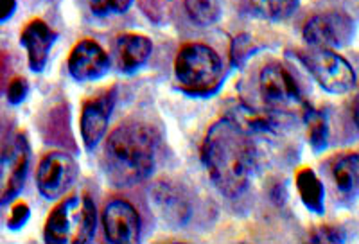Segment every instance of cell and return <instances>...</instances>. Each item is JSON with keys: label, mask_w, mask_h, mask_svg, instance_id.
I'll list each match as a JSON object with an SVG mask.
<instances>
[{"label": "cell", "mask_w": 359, "mask_h": 244, "mask_svg": "<svg viewBox=\"0 0 359 244\" xmlns=\"http://www.w3.org/2000/svg\"><path fill=\"white\" fill-rule=\"evenodd\" d=\"M257 139L230 115L214 122L208 130L201 146V160L216 189L226 198H239L250 187L259 165Z\"/></svg>", "instance_id": "1"}, {"label": "cell", "mask_w": 359, "mask_h": 244, "mask_svg": "<svg viewBox=\"0 0 359 244\" xmlns=\"http://www.w3.org/2000/svg\"><path fill=\"white\" fill-rule=\"evenodd\" d=\"M160 135L144 122H126L108 135L101 165L114 187H131L151 176L156 165Z\"/></svg>", "instance_id": "2"}, {"label": "cell", "mask_w": 359, "mask_h": 244, "mask_svg": "<svg viewBox=\"0 0 359 244\" xmlns=\"http://www.w3.org/2000/svg\"><path fill=\"white\" fill-rule=\"evenodd\" d=\"M175 76L185 94L210 97L223 85V61L208 45L187 43L178 50Z\"/></svg>", "instance_id": "3"}, {"label": "cell", "mask_w": 359, "mask_h": 244, "mask_svg": "<svg viewBox=\"0 0 359 244\" xmlns=\"http://www.w3.org/2000/svg\"><path fill=\"white\" fill-rule=\"evenodd\" d=\"M97 212L88 196H70L47 217L43 237L53 244H85L95 236Z\"/></svg>", "instance_id": "4"}, {"label": "cell", "mask_w": 359, "mask_h": 244, "mask_svg": "<svg viewBox=\"0 0 359 244\" xmlns=\"http://www.w3.org/2000/svg\"><path fill=\"white\" fill-rule=\"evenodd\" d=\"M298 57L325 92L347 94L355 88V72L347 60L332 49L300 50Z\"/></svg>", "instance_id": "5"}, {"label": "cell", "mask_w": 359, "mask_h": 244, "mask_svg": "<svg viewBox=\"0 0 359 244\" xmlns=\"http://www.w3.org/2000/svg\"><path fill=\"white\" fill-rule=\"evenodd\" d=\"M259 92L271 114L291 115L294 110H302L306 106L297 79L282 63H268L261 70Z\"/></svg>", "instance_id": "6"}, {"label": "cell", "mask_w": 359, "mask_h": 244, "mask_svg": "<svg viewBox=\"0 0 359 244\" xmlns=\"http://www.w3.org/2000/svg\"><path fill=\"white\" fill-rule=\"evenodd\" d=\"M31 160V147L25 133L15 135L0 149V205L13 201L24 189Z\"/></svg>", "instance_id": "7"}, {"label": "cell", "mask_w": 359, "mask_h": 244, "mask_svg": "<svg viewBox=\"0 0 359 244\" xmlns=\"http://www.w3.org/2000/svg\"><path fill=\"white\" fill-rule=\"evenodd\" d=\"M79 175L76 160L63 151H53L41 158L36 171V187L45 200H57L72 189Z\"/></svg>", "instance_id": "8"}, {"label": "cell", "mask_w": 359, "mask_h": 244, "mask_svg": "<svg viewBox=\"0 0 359 244\" xmlns=\"http://www.w3.org/2000/svg\"><path fill=\"white\" fill-rule=\"evenodd\" d=\"M302 34L309 47L334 50L351 41L354 34V22L345 13H320L306 22Z\"/></svg>", "instance_id": "9"}, {"label": "cell", "mask_w": 359, "mask_h": 244, "mask_svg": "<svg viewBox=\"0 0 359 244\" xmlns=\"http://www.w3.org/2000/svg\"><path fill=\"white\" fill-rule=\"evenodd\" d=\"M115 101H117V88L111 86L104 94L95 95L83 104L79 128H81V139L86 151H94L104 139Z\"/></svg>", "instance_id": "10"}, {"label": "cell", "mask_w": 359, "mask_h": 244, "mask_svg": "<svg viewBox=\"0 0 359 244\" xmlns=\"http://www.w3.org/2000/svg\"><path fill=\"white\" fill-rule=\"evenodd\" d=\"M102 226L108 243L133 244L140 240L142 221L139 212L124 200H114L102 210Z\"/></svg>", "instance_id": "11"}, {"label": "cell", "mask_w": 359, "mask_h": 244, "mask_svg": "<svg viewBox=\"0 0 359 244\" xmlns=\"http://www.w3.org/2000/svg\"><path fill=\"white\" fill-rule=\"evenodd\" d=\"M69 74L76 81H95L110 70V57L107 50L94 40H81L76 43L69 56Z\"/></svg>", "instance_id": "12"}, {"label": "cell", "mask_w": 359, "mask_h": 244, "mask_svg": "<svg viewBox=\"0 0 359 244\" xmlns=\"http://www.w3.org/2000/svg\"><path fill=\"white\" fill-rule=\"evenodd\" d=\"M56 31L50 29L40 18L25 25L20 34V45L27 50L29 67H31L33 72H41L45 69L47 60H49V53L53 49V45L56 43Z\"/></svg>", "instance_id": "13"}, {"label": "cell", "mask_w": 359, "mask_h": 244, "mask_svg": "<svg viewBox=\"0 0 359 244\" xmlns=\"http://www.w3.org/2000/svg\"><path fill=\"white\" fill-rule=\"evenodd\" d=\"M153 203H155L160 217L165 223H171L172 226H184L191 217V207H189L187 200L180 194L178 189L172 187L171 183H156L153 187Z\"/></svg>", "instance_id": "14"}, {"label": "cell", "mask_w": 359, "mask_h": 244, "mask_svg": "<svg viewBox=\"0 0 359 244\" xmlns=\"http://www.w3.org/2000/svg\"><path fill=\"white\" fill-rule=\"evenodd\" d=\"M115 53H117L118 70L124 74H133L146 65V61L153 53V43L142 34H121L115 43Z\"/></svg>", "instance_id": "15"}, {"label": "cell", "mask_w": 359, "mask_h": 244, "mask_svg": "<svg viewBox=\"0 0 359 244\" xmlns=\"http://www.w3.org/2000/svg\"><path fill=\"white\" fill-rule=\"evenodd\" d=\"M331 178L343 198L354 200L359 187V156L358 153L336 156L331 162Z\"/></svg>", "instance_id": "16"}, {"label": "cell", "mask_w": 359, "mask_h": 244, "mask_svg": "<svg viewBox=\"0 0 359 244\" xmlns=\"http://www.w3.org/2000/svg\"><path fill=\"white\" fill-rule=\"evenodd\" d=\"M297 191L300 200H302L304 207L313 214L322 216L325 212V187H323L322 179L316 176V172L309 167H304L297 172Z\"/></svg>", "instance_id": "17"}, {"label": "cell", "mask_w": 359, "mask_h": 244, "mask_svg": "<svg viewBox=\"0 0 359 244\" xmlns=\"http://www.w3.org/2000/svg\"><path fill=\"white\" fill-rule=\"evenodd\" d=\"M304 122L307 124V139L314 153H322L329 146V124L323 111L314 110L313 106L306 102L302 108Z\"/></svg>", "instance_id": "18"}, {"label": "cell", "mask_w": 359, "mask_h": 244, "mask_svg": "<svg viewBox=\"0 0 359 244\" xmlns=\"http://www.w3.org/2000/svg\"><path fill=\"white\" fill-rule=\"evenodd\" d=\"M250 13L271 22L287 20L297 11L298 0H250Z\"/></svg>", "instance_id": "19"}, {"label": "cell", "mask_w": 359, "mask_h": 244, "mask_svg": "<svg viewBox=\"0 0 359 244\" xmlns=\"http://www.w3.org/2000/svg\"><path fill=\"white\" fill-rule=\"evenodd\" d=\"M184 8L189 18L201 27L214 25L221 17V8L217 0H184Z\"/></svg>", "instance_id": "20"}, {"label": "cell", "mask_w": 359, "mask_h": 244, "mask_svg": "<svg viewBox=\"0 0 359 244\" xmlns=\"http://www.w3.org/2000/svg\"><path fill=\"white\" fill-rule=\"evenodd\" d=\"M90 9L97 17H108V15H123L131 8L133 0H88Z\"/></svg>", "instance_id": "21"}, {"label": "cell", "mask_w": 359, "mask_h": 244, "mask_svg": "<svg viewBox=\"0 0 359 244\" xmlns=\"http://www.w3.org/2000/svg\"><path fill=\"white\" fill-rule=\"evenodd\" d=\"M257 49H259V45L252 40V36H248V34H241V36H237L236 40H233V45H232L233 65H237V67L245 65V61L248 60L250 56H253V54L257 53Z\"/></svg>", "instance_id": "22"}, {"label": "cell", "mask_w": 359, "mask_h": 244, "mask_svg": "<svg viewBox=\"0 0 359 244\" xmlns=\"http://www.w3.org/2000/svg\"><path fill=\"white\" fill-rule=\"evenodd\" d=\"M29 217H31V210H29V205L20 201L17 203L15 207L11 208V214H9V219H8V226L11 230H20L27 224Z\"/></svg>", "instance_id": "23"}, {"label": "cell", "mask_w": 359, "mask_h": 244, "mask_svg": "<svg viewBox=\"0 0 359 244\" xmlns=\"http://www.w3.org/2000/svg\"><path fill=\"white\" fill-rule=\"evenodd\" d=\"M29 94V83L24 78H15L8 86V101L11 104H22Z\"/></svg>", "instance_id": "24"}, {"label": "cell", "mask_w": 359, "mask_h": 244, "mask_svg": "<svg viewBox=\"0 0 359 244\" xmlns=\"http://www.w3.org/2000/svg\"><path fill=\"white\" fill-rule=\"evenodd\" d=\"M311 240H313V243H341L343 233L339 232L338 228L323 226L318 228V230L311 236Z\"/></svg>", "instance_id": "25"}, {"label": "cell", "mask_w": 359, "mask_h": 244, "mask_svg": "<svg viewBox=\"0 0 359 244\" xmlns=\"http://www.w3.org/2000/svg\"><path fill=\"white\" fill-rule=\"evenodd\" d=\"M17 9L15 0H0V24L13 17V13Z\"/></svg>", "instance_id": "26"}]
</instances>
